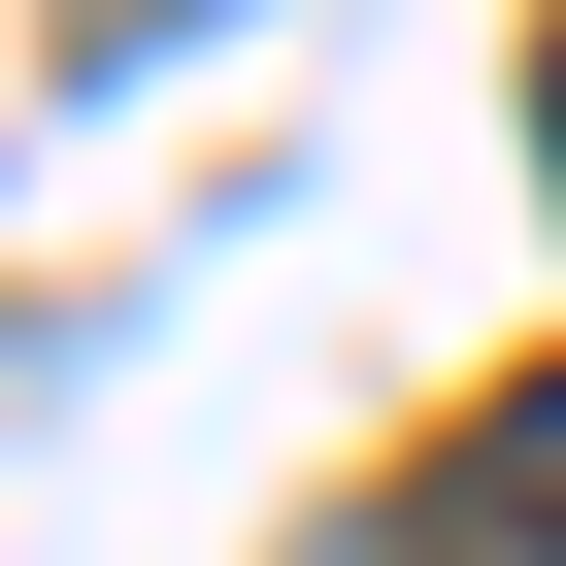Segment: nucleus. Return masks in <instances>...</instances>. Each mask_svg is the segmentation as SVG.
Masks as SVG:
<instances>
[{
	"mask_svg": "<svg viewBox=\"0 0 566 566\" xmlns=\"http://www.w3.org/2000/svg\"><path fill=\"white\" fill-rule=\"evenodd\" d=\"M367 566H566V400H467V467H433Z\"/></svg>",
	"mask_w": 566,
	"mask_h": 566,
	"instance_id": "f257e3e1",
	"label": "nucleus"
},
{
	"mask_svg": "<svg viewBox=\"0 0 566 566\" xmlns=\"http://www.w3.org/2000/svg\"><path fill=\"white\" fill-rule=\"evenodd\" d=\"M533 167H566V34H533Z\"/></svg>",
	"mask_w": 566,
	"mask_h": 566,
	"instance_id": "f03ea898",
	"label": "nucleus"
}]
</instances>
